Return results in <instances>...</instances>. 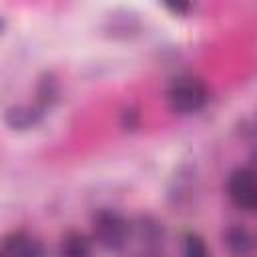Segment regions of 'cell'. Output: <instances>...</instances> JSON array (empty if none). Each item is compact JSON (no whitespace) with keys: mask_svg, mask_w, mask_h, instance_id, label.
Returning <instances> with one entry per match:
<instances>
[{"mask_svg":"<svg viewBox=\"0 0 257 257\" xmlns=\"http://www.w3.org/2000/svg\"><path fill=\"white\" fill-rule=\"evenodd\" d=\"M167 102L175 114H197L209 102V86L195 74H179L167 88Z\"/></svg>","mask_w":257,"mask_h":257,"instance_id":"1","label":"cell"},{"mask_svg":"<svg viewBox=\"0 0 257 257\" xmlns=\"http://www.w3.org/2000/svg\"><path fill=\"white\" fill-rule=\"evenodd\" d=\"M92 241L106 251H120L131 241V221L116 209H98L90 219Z\"/></svg>","mask_w":257,"mask_h":257,"instance_id":"2","label":"cell"},{"mask_svg":"<svg viewBox=\"0 0 257 257\" xmlns=\"http://www.w3.org/2000/svg\"><path fill=\"white\" fill-rule=\"evenodd\" d=\"M229 201L241 211H257V169L237 167L229 173L225 183Z\"/></svg>","mask_w":257,"mask_h":257,"instance_id":"3","label":"cell"},{"mask_svg":"<svg viewBox=\"0 0 257 257\" xmlns=\"http://www.w3.org/2000/svg\"><path fill=\"white\" fill-rule=\"evenodd\" d=\"M131 235L139 241V247L163 249L167 241V227L159 217L151 213H139L131 221Z\"/></svg>","mask_w":257,"mask_h":257,"instance_id":"4","label":"cell"},{"mask_svg":"<svg viewBox=\"0 0 257 257\" xmlns=\"http://www.w3.org/2000/svg\"><path fill=\"white\" fill-rule=\"evenodd\" d=\"M44 243L28 231H10L2 241V257H44Z\"/></svg>","mask_w":257,"mask_h":257,"instance_id":"5","label":"cell"},{"mask_svg":"<svg viewBox=\"0 0 257 257\" xmlns=\"http://www.w3.org/2000/svg\"><path fill=\"white\" fill-rule=\"evenodd\" d=\"M46 112L36 102H14L4 110V122L10 131H28L40 124Z\"/></svg>","mask_w":257,"mask_h":257,"instance_id":"6","label":"cell"},{"mask_svg":"<svg viewBox=\"0 0 257 257\" xmlns=\"http://www.w3.org/2000/svg\"><path fill=\"white\" fill-rule=\"evenodd\" d=\"M221 243L231 257H247L255 247V237L245 225L231 223L221 231Z\"/></svg>","mask_w":257,"mask_h":257,"instance_id":"7","label":"cell"},{"mask_svg":"<svg viewBox=\"0 0 257 257\" xmlns=\"http://www.w3.org/2000/svg\"><path fill=\"white\" fill-rule=\"evenodd\" d=\"M104 32L112 38H133L141 32V18L135 12L128 10H118L106 16L104 22Z\"/></svg>","mask_w":257,"mask_h":257,"instance_id":"8","label":"cell"},{"mask_svg":"<svg viewBox=\"0 0 257 257\" xmlns=\"http://www.w3.org/2000/svg\"><path fill=\"white\" fill-rule=\"evenodd\" d=\"M60 94H62V86H60V80L54 72L46 70L44 74L38 76L36 88H34V102L44 112H48L50 108H54L60 102Z\"/></svg>","mask_w":257,"mask_h":257,"instance_id":"9","label":"cell"},{"mask_svg":"<svg viewBox=\"0 0 257 257\" xmlns=\"http://www.w3.org/2000/svg\"><path fill=\"white\" fill-rule=\"evenodd\" d=\"M92 237L78 229H68L60 235L58 257H92Z\"/></svg>","mask_w":257,"mask_h":257,"instance_id":"10","label":"cell"},{"mask_svg":"<svg viewBox=\"0 0 257 257\" xmlns=\"http://www.w3.org/2000/svg\"><path fill=\"white\" fill-rule=\"evenodd\" d=\"M197 193V177L193 171H187L181 169L177 175H175V187L171 189L169 197L175 199V207L177 205H189L193 201Z\"/></svg>","mask_w":257,"mask_h":257,"instance_id":"11","label":"cell"},{"mask_svg":"<svg viewBox=\"0 0 257 257\" xmlns=\"http://www.w3.org/2000/svg\"><path fill=\"white\" fill-rule=\"evenodd\" d=\"M181 253H183V257H211V251H209L205 239L195 231H187L183 235Z\"/></svg>","mask_w":257,"mask_h":257,"instance_id":"12","label":"cell"},{"mask_svg":"<svg viewBox=\"0 0 257 257\" xmlns=\"http://www.w3.org/2000/svg\"><path fill=\"white\" fill-rule=\"evenodd\" d=\"M143 124V116L139 112L137 106H126L120 110L118 114V126L122 128V133H137Z\"/></svg>","mask_w":257,"mask_h":257,"instance_id":"13","label":"cell"},{"mask_svg":"<svg viewBox=\"0 0 257 257\" xmlns=\"http://www.w3.org/2000/svg\"><path fill=\"white\" fill-rule=\"evenodd\" d=\"M165 8L171 10L175 16H187L193 10V4H189V2H167Z\"/></svg>","mask_w":257,"mask_h":257,"instance_id":"14","label":"cell"},{"mask_svg":"<svg viewBox=\"0 0 257 257\" xmlns=\"http://www.w3.org/2000/svg\"><path fill=\"white\" fill-rule=\"evenodd\" d=\"M133 257H165L161 249H149V247H139V251Z\"/></svg>","mask_w":257,"mask_h":257,"instance_id":"15","label":"cell"}]
</instances>
